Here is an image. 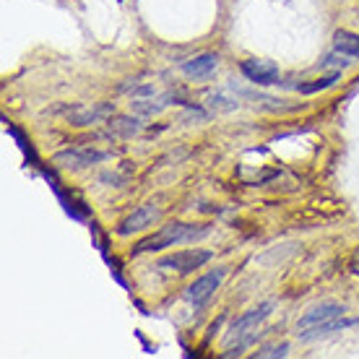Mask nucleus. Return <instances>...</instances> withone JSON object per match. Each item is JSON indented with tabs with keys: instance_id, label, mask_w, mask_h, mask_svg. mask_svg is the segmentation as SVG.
Instances as JSON below:
<instances>
[{
	"instance_id": "1",
	"label": "nucleus",
	"mask_w": 359,
	"mask_h": 359,
	"mask_svg": "<svg viewBox=\"0 0 359 359\" xmlns=\"http://www.w3.org/2000/svg\"><path fill=\"white\" fill-rule=\"evenodd\" d=\"M208 229L206 226H190V224H170L164 226L162 232L151 234V237H146L141 243L135 245L133 252H156V250H164V248H172V245L177 243H188V240H196V237H203Z\"/></svg>"
},
{
	"instance_id": "2",
	"label": "nucleus",
	"mask_w": 359,
	"mask_h": 359,
	"mask_svg": "<svg viewBox=\"0 0 359 359\" xmlns=\"http://www.w3.org/2000/svg\"><path fill=\"white\" fill-rule=\"evenodd\" d=\"M271 315V305H261V307H255V310H250V313H245L243 318H237L232 325V333H229V344L234 341V339H240V336H245L243 341L237 344V354H240V349L243 346H248V344L255 339V333L250 331H258V323L261 320H266Z\"/></svg>"
},
{
	"instance_id": "3",
	"label": "nucleus",
	"mask_w": 359,
	"mask_h": 359,
	"mask_svg": "<svg viewBox=\"0 0 359 359\" xmlns=\"http://www.w3.org/2000/svg\"><path fill=\"white\" fill-rule=\"evenodd\" d=\"M112 112H115L112 104H76V107L65 109V117H68L71 126L83 128V126H99V123H104Z\"/></svg>"
},
{
	"instance_id": "4",
	"label": "nucleus",
	"mask_w": 359,
	"mask_h": 359,
	"mask_svg": "<svg viewBox=\"0 0 359 359\" xmlns=\"http://www.w3.org/2000/svg\"><path fill=\"white\" fill-rule=\"evenodd\" d=\"M211 261V252L208 250H180V252H172L167 258L159 261V269H172V271H180V273H190V271L201 269L203 263Z\"/></svg>"
},
{
	"instance_id": "5",
	"label": "nucleus",
	"mask_w": 359,
	"mask_h": 359,
	"mask_svg": "<svg viewBox=\"0 0 359 359\" xmlns=\"http://www.w3.org/2000/svg\"><path fill=\"white\" fill-rule=\"evenodd\" d=\"M243 73L245 79L252 83H258V86H269V83H276L278 81V65L269 63V60H258V57H250V60H245L243 63Z\"/></svg>"
},
{
	"instance_id": "6",
	"label": "nucleus",
	"mask_w": 359,
	"mask_h": 359,
	"mask_svg": "<svg viewBox=\"0 0 359 359\" xmlns=\"http://www.w3.org/2000/svg\"><path fill=\"white\" fill-rule=\"evenodd\" d=\"M104 159H107V154L94 151V149H71V151L55 154V162L60 167H73V170H81V167H89V164L104 162Z\"/></svg>"
},
{
	"instance_id": "7",
	"label": "nucleus",
	"mask_w": 359,
	"mask_h": 359,
	"mask_svg": "<svg viewBox=\"0 0 359 359\" xmlns=\"http://www.w3.org/2000/svg\"><path fill=\"white\" fill-rule=\"evenodd\" d=\"M222 278H224V271H211V273H206V276H201L196 284L188 289V299L196 307H201L208 299V297H211L216 289H219Z\"/></svg>"
},
{
	"instance_id": "8",
	"label": "nucleus",
	"mask_w": 359,
	"mask_h": 359,
	"mask_svg": "<svg viewBox=\"0 0 359 359\" xmlns=\"http://www.w3.org/2000/svg\"><path fill=\"white\" fill-rule=\"evenodd\" d=\"M159 219V208L154 206H141L138 211H133V214L128 216L126 222L120 224V229L117 232L120 234H133V232H141V229H146V226H151L154 222Z\"/></svg>"
},
{
	"instance_id": "9",
	"label": "nucleus",
	"mask_w": 359,
	"mask_h": 359,
	"mask_svg": "<svg viewBox=\"0 0 359 359\" xmlns=\"http://www.w3.org/2000/svg\"><path fill=\"white\" fill-rule=\"evenodd\" d=\"M339 315H344V305H336V302L318 305L297 323V331H307V328H313V325H318V323H325V320H333V318H339Z\"/></svg>"
},
{
	"instance_id": "10",
	"label": "nucleus",
	"mask_w": 359,
	"mask_h": 359,
	"mask_svg": "<svg viewBox=\"0 0 359 359\" xmlns=\"http://www.w3.org/2000/svg\"><path fill=\"white\" fill-rule=\"evenodd\" d=\"M216 63H219V57L214 53H203V55H196L193 60H188V63L182 65V71L190 79H206V76L214 73Z\"/></svg>"
},
{
	"instance_id": "11",
	"label": "nucleus",
	"mask_w": 359,
	"mask_h": 359,
	"mask_svg": "<svg viewBox=\"0 0 359 359\" xmlns=\"http://www.w3.org/2000/svg\"><path fill=\"white\" fill-rule=\"evenodd\" d=\"M357 323L359 320H325V323H318V325H313V328L302 331L299 336H302L305 341H310V339H320V336H325V333L341 331V328H349V325H357Z\"/></svg>"
},
{
	"instance_id": "12",
	"label": "nucleus",
	"mask_w": 359,
	"mask_h": 359,
	"mask_svg": "<svg viewBox=\"0 0 359 359\" xmlns=\"http://www.w3.org/2000/svg\"><path fill=\"white\" fill-rule=\"evenodd\" d=\"M333 47H336V53L349 55V57H359V34H354V32H336Z\"/></svg>"
},
{
	"instance_id": "13",
	"label": "nucleus",
	"mask_w": 359,
	"mask_h": 359,
	"mask_svg": "<svg viewBox=\"0 0 359 359\" xmlns=\"http://www.w3.org/2000/svg\"><path fill=\"white\" fill-rule=\"evenodd\" d=\"M336 81H339V73H331V76L318 79V81H313V83H302V86H299V91H302V94H318V91L331 89Z\"/></svg>"
},
{
	"instance_id": "14",
	"label": "nucleus",
	"mask_w": 359,
	"mask_h": 359,
	"mask_svg": "<svg viewBox=\"0 0 359 359\" xmlns=\"http://www.w3.org/2000/svg\"><path fill=\"white\" fill-rule=\"evenodd\" d=\"M112 130H115V133H123V135H133L141 130V123H138V120H128V117H123V120H117L115 126H112Z\"/></svg>"
},
{
	"instance_id": "15",
	"label": "nucleus",
	"mask_w": 359,
	"mask_h": 359,
	"mask_svg": "<svg viewBox=\"0 0 359 359\" xmlns=\"http://www.w3.org/2000/svg\"><path fill=\"white\" fill-rule=\"evenodd\" d=\"M287 344H278V346H269V349L258 351V357H284L287 354Z\"/></svg>"
},
{
	"instance_id": "16",
	"label": "nucleus",
	"mask_w": 359,
	"mask_h": 359,
	"mask_svg": "<svg viewBox=\"0 0 359 359\" xmlns=\"http://www.w3.org/2000/svg\"><path fill=\"white\" fill-rule=\"evenodd\" d=\"M351 271H354V273H359V250H357V255L351 258Z\"/></svg>"
}]
</instances>
